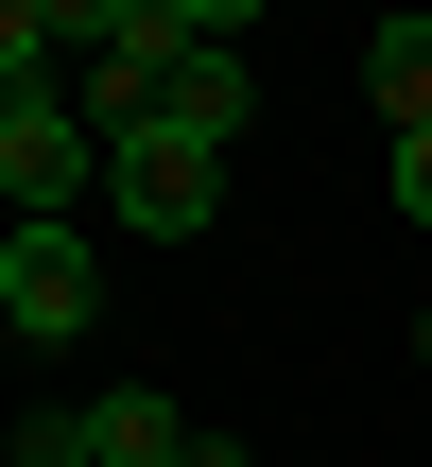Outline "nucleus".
Returning a JSON list of instances; mask_svg holds the SVG:
<instances>
[{
    "label": "nucleus",
    "mask_w": 432,
    "mask_h": 467,
    "mask_svg": "<svg viewBox=\"0 0 432 467\" xmlns=\"http://www.w3.org/2000/svg\"><path fill=\"white\" fill-rule=\"evenodd\" d=\"M104 208V139L69 121V87H17L0 104V225H87Z\"/></svg>",
    "instance_id": "f257e3e1"
},
{
    "label": "nucleus",
    "mask_w": 432,
    "mask_h": 467,
    "mask_svg": "<svg viewBox=\"0 0 432 467\" xmlns=\"http://www.w3.org/2000/svg\"><path fill=\"white\" fill-rule=\"evenodd\" d=\"M208 208H225V156L208 139H173V121L104 139V225L121 243H208Z\"/></svg>",
    "instance_id": "f03ea898"
},
{
    "label": "nucleus",
    "mask_w": 432,
    "mask_h": 467,
    "mask_svg": "<svg viewBox=\"0 0 432 467\" xmlns=\"http://www.w3.org/2000/svg\"><path fill=\"white\" fill-rule=\"evenodd\" d=\"M104 312V243L87 225H0V329L17 347H69Z\"/></svg>",
    "instance_id": "7ed1b4c3"
},
{
    "label": "nucleus",
    "mask_w": 432,
    "mask_h": 467,
    "mask_svg": "<svg viewBox=\"0 0 432 467\" xmlns=\"http://www.w3.org/2000/svg\"><path fill=\"white\" fill-rule=\"evenodd\" d=\"M87 451H104V467H190L208 433H190V416H173L156 381H121V399H87Z\"/></svg>",
    "instance_id": "20e7f679"
},
{
    "label": "nucleus",
    "mask_w": 432,
    "mask_h": 467,
    "mask_svg": "<svg viewBox=\"0 0 432 467\" xmlns=\"http://www.w3.org/2000/svg\"><path fill=\"white\" fill-rule=\"evenodd\" d=\"M364 104H381L398 139L432 121V17H381V35H364Z\"/></svg>",
    "instance_id": "39448f33"
},
{
    "label": "nucleus",
    "mask_w": 432,
    "mask_h": 467,
    "mask_svg": "<svg viewBox=\"0 0 432 467\" xmlns=\"http://www.w3.org/2000/svg\"><path fill=\"white\" fill-rule=\"evenodd\" d=\"M242 104H260V87H242V52H190V69H173V104H156V121H173V139H208V156H225V139H242Z\"/></svg>",
    "instance_id": "423d86ee"
},
{
    "label": "nucleus",
    "mask_w": 432,
    "mask_h": 467,
    "mask_svg": "<svg viewBox=\"0 0 432 467\" xmlns=\"http://www.w3.org/2000/svg\"><path fill=\"white\" fill-rule=\"evenodd\" d=\"M398 208H416V225H432V121H416V139H398Z\"/></svg>",
    "instance_id": "0eeeda50"
},
{
    "label": "nucleus",
    "mask_w": 432,
    "mask_h": 467,
    "mask_svg": "<svg viewBox=\"0 0 432 467\" xmlns=\"http://www.w3.org/2000/svg\"><path fill=\"white\" fill-rule=\"evenodd\" d=\"M190 467H242V451H225V433H208V451H190Z\"/></svg>",
    "instance_id": "6e6552de"
}]
</instances>
